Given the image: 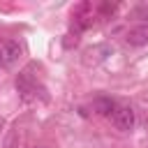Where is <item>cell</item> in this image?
<instances>
[{"label": "cell", "instance_id": "1", "mask_svg": "<svg viewBox=\"0 0 148 148\" xmlns=\"http://www.w3.org/2000/svg\"><path fill=\"white\" fill-rule=\"evenodd\" d=\"M111 123L116 130L130 132L134 127V109L132 106H116V111L111 113Z\"/></svg>", "mask_w": 148, "mask_h": 148}, {"label": "cell", "instance_id": "2", "mask_svg": "<svg viewBox=\"0 0 148 148\" xmlns=\"http://www.w3.org/2000/svg\"><path fill=\"white\" fill-rule=\"evenodd\" d=\"M21 56V44L16 39H7L0 44V65L2 67H12Z\"/></svg>", "mask_w": 148, "mask_h": 148}, {"label": "cell", "instance_id": "3", "mask_svg": "<svg viewBox=\"0 0 148 148\" xmlns=\"http://www.w3.org/2000/svg\"><path fill=\"white\" fill-rule=\"evenodd\" d=\"M16 88H18V92H21V97H23L25 102H30L32 97H37V83H35V79L30 76L28 69L16 76Z\"/></svg>", "mask_w": 148, "mask_h": 148}, {"label": "cell", "instance_id": "4", "mask_svg": "<svg viewBox=\"0 0 148 148\" xmlns=\"http://www.w3.org/2000/svg\"><path fill=\"white\" fill-rule=\"evenodd\" d=\"M125 39H127V44H130V46H143V44H148V25L130 28Z\"/></svg>", "mask_w": 148, "mask_h": 148}, {"label": "cell", "instance_id": "5", "mask_svg": "<svg viewBox=\"0 0 148 148\" xmlns=\"http://www.w3.org/2000/svg\"><path fill=\"white\" fill-rule=\"evenodd\" d=\"M92 109L99 113V116H111L116 111V102L111 97H95L92 99Z\"/></svg>", "mask_w": 148, "mask_h": 148}, {"label": "cell", "instance_id": "6", "mask_svg": "<svg viewBox=\"0 0 148 148\" xmlns=\"http://www.w3.org/2000/svg\"><path fill=\"white\" fill-rule=\"evenodd\" d=\"M99 12H102V14H113V12H116V5H113V2H104V5L99 7Z\"/></svg>", "mask_w": 148, "mask_h": 148}]
</instances>
